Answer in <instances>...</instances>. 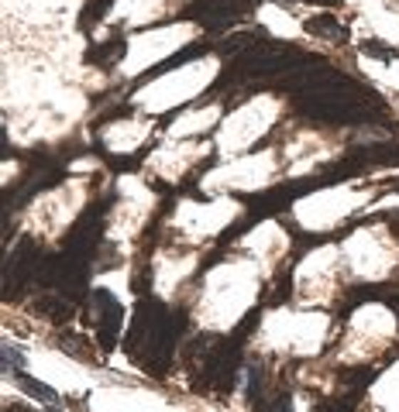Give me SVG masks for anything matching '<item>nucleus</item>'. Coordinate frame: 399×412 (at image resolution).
Returning <instances> with one entry per match:
<instances>
[{
  "instance_id": "f257e3e1",
  "label": "nucleus",
  "mask_w": 399,
  "mask_h": 412,
  "mask_svg": "<svg viewBox=\"0 0 399 412\" xmlns=\"http://www.w3.org/2000/svg\"><path fill=\"white\" fill-rule=\"evenodd\" d=\"M214 59H203L197 65H182L172 76L155 79L145 93H138V103H145L148 110H162L169 103H180V100H190L193 93H200L210 79H214Z\"/></svg>"
},
{
  "instance_id": "f03ea898",
  "label": "nucleus",
  "mask_w": 399,
  "mask_h": 412,
  "mask_svg": "<svg viewBox=\"0 0 399 412\" xmlns=\"http://www.w3.org/2000/svg\"><path fill=\"white\" fill-rule=\"evenodd\" d=\"M269 107H272V100H259L255 107H241L220 131V148H227V155H238L244 144H252L269 127V117H261V110H269Z\"/></svg>"
},
{
  "instance_id": "7ed1b4c3",
  "label": "nucleus",
  "mask_w": 399,
  "mask_h": 412,
  "mask_svg": "<svg viewBox=\"0 0 399 412\" xmlns=\"http://www.w3.org/2000/svg\"><path fill=\"white\" fill-rule=\"evenodd\" d=\"M128 11H135L131 21H152V18H159L162 0H120L118 11H110V18H114V14H118V18H128Z\"/></svg>"
}]
</instances>
